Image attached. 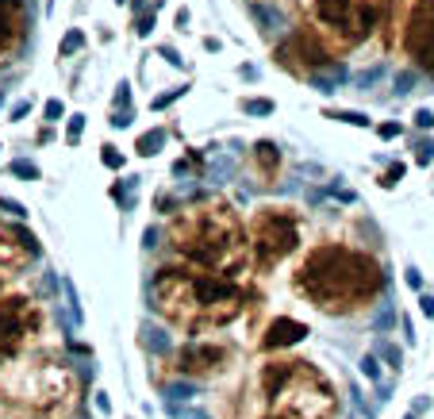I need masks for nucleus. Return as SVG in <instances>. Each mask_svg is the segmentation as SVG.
Masks as SVG:
<instances>
[{"label": "nucleus", "mask_w": 434, "mask_h": 419, "mask_svg": "<svg viewBox=\"0 0 434 419\" xmlns=\"http://www.w3.org/2000/svg\"><path fill=\"white\" fill-rule=\"evenodd\" d=\"M288 289L296 300L323 316L346 319L369 312L389 289V273L376 254L350 243H315L300 254L288 273Z\"/></svg>", "instance_id": "f257e3e1"}, {"label": "nucleus", "mask_w": 434, "mask_h": 419, "mask_svg": "<svg viewBox=\"0 0 434 419\" xmlns=\"http://www.w3.org/2000/svg\"><path fill=\"white\" fill-rule=\"evenodd\" d=\"M250 285L196 270L185 262H166L150 277V308L181 335H215L246 316Z\"/></svg>", "instance_id": "f03ea898"}, {"label": "nucleus", "mask_w": 434, "mask_h": 419, "mask_svg": "<svg viewBox=\"0 0 434 419\" xmlns=\"http://www.w3.org/2000/svg\"><path fill=\"white\" fill-rule=\"evenodd\" d=\"M166 246L177 262L219 273V277L242 281L250 273L246 220L223 196H196L177 212H169Z\"/></svg>", "instance_id": "7ed1b4c3"}, {"label": "nucleus", "mask_w": 434, "mask_h": 419, "mask_svg": "<svg viewBox=\"0 0 434 419\" xmlns=\"http://www.w3.org/2000/svg\"><path fill=\"white\" fill-rule=\"evenodd\" d=\"M250 400L258 415L292 419H338V388L308 358H266L250 377ZM254 415V419H258Z\"/></svg>", "instance_id": "20e7f679"}, {"label": "nucleus", "mask_w": 434, "mask_h": 419, "mask_svg": "<svg viewBox=\"0 0 434 419\" xmlns=\"http://www.w3.org/2000/svg\"><path fill=\"white\" fill-rule=\"evenodd\" d=\"M85 400V381L65 358L23 354L0 366V404L20 415L73 419Z\"/></svg>", "instance_id": "39448f33"}, {"label": "nucleus", "mask_w": 434, "mask_h": 419, "mask_svg": "<svg viewBox=\"0 0 434 419\" xmlns=\"http://www.w3.org/2000/svg\"><path fill=\"white\" fill-rule=\"evenodd\" d=\"M250 270L273 273L304 250V220L292 204H258L246 220Z\"/></svg>", "instance_id": "423d86ee"}, {"label": "nucleus", "mask_w": 434, "mask_h": 419, "mask_svg": "<svg viewBox=\"0 0 434 419\" xmlns=\"http://www.w3.org/2000/svg\"><path fill=\"white\" fill-rule=\"evenodd\" d=\"M311 23L335 46L338 54H350L369 43L384 23L389 4L384 0H311Z\"/></svg>", "instance_id": "0eeeda50"}, {"label": "nucleus", "mask_w": 434, "mask_h": 419, "mask_svg": "<svg viewBox=\"0 0 434 419\" xmlns=\"http://www.w3.org/2000/svg\"><path fill=\"white\" fill-rule=\"evenodd\" d=\"M43 327H46V312L35 297H27L20 289L0 292V366L23 358L39 342Z\"/></svg>", "instance_id": "6e6552de"}, {"label": "nucleus", "mask_w": 434, "mask_h": 419, "mask_svg": "<svg viewBox=\"0 0 434 419\" xmlns=\"http://www.w3.org/2000/svg\"><path fill=\"white\" fill-rule=\"evenodd\" d=\"M273 58L285 65V70L300 73V78H323L327 70L338 65V51L315 31V23H300L285 43H277Z\"/></svg>", "instance_id": "1a4fd4ad"}, {"label": "nucleus", "mask_w": 434, "mask_h": 419, "mask_svg": "<svg viewBox=\"0 0 434 419\" xmlns=\"http://www.w3.org/2000/svg\"><path fill=\"white\" fill-rule=\"evenodd\" d=\"M234 366H239V350H234L227 339H215V335L188 339L173 354V369L181 377H192V381H219V377H227Z\"/></svg>", "instance_id": "9d476101"}, {"label": "nucleus", "mask_w": 434, "mask_h": 419, "mask_svg": "<svg viewBox=\"0 0 434 419\" xmlns=\"http://www.w3.org/2000/svg\"><path fill=\"white\" fill-rule=\"evenodd\" d=\"M400 39L408 58L434 78V0H411L400 23Z\"/></svg>", "instance_id": "9b49d317"}, {"label": "nucleus", "mask_w": 434, "mask_h": 419, "mask_svg": "<svg viewBox=\"0 0 434 419\" xmlns=\"http://www.w3.org/2000/svg\"><path fill=\"white\" fill-rule=\"evenodd\" d=\"M35 258H39V239L31 227H23V220H0V277H20L35 265Z\"/></svg>", "instance_id": "f8f14e48"}, {"label": "nucleus", "mask_w": 434, "mask_h": 419, "mask_svg": "<svg viewBox=\"0 0 434 419\" xmlns=\"http://www.w3.org/2000/svg\"><path fill=\"white\" fill-rule=\"evenodd\" d=\"M27 31H31L27 0H0V65L27 46Z\"/></svg>", "instance_id": "ddd939ff"}, {"label": "nucleus", "mask_w": 434, "mask_h": 419, "mask_svg": "<svg viewBox=\"0 0 434 419\" xmlns=\"http://www.w3.org/2000/svg\"><path fill=\"white\" fill-rule=\"evenodd\" d=\"M308 339V323L304 319H292V316H273L266 327H261L258 335V350L261 354H285V350H292L296 342Z\"/></svg>", "instance_id": "4468645a"}, {"label": "nucleus", "mask_w": 434, "mask_h": 419, "mask_svg": "<svg viewBox=\"0 0 434 419\" xmlns=\"http://www.w3.org/2000/svg\"><path fill=\"white\" fill-rule=\"evenodd\" d=\"M250 166H254V177H258L261 185H277L281 169H285V154L277 150V142L261 139V142H254V150H250Z\"/></svg>", "instance_id": "2eb2a0df"}, {"label": "nucleus", "mask_w": 434, "mask_h": 419, "mask_svg": "<svg viewBox=\"0 0 434 419\" xmlns=\"http://www.w3.org/2000/svg\"><path fill=\"white\" fill-rule=\"evenodd\" d=\"M162 142H166V127H154V131H143V135H139L135 150H139L143 158H154L158 150H162Z\"/></svg>", "instance_id": "dca6fc26"}, {"label": "nucleus", "mask_w": 434, "mask_h": 419, "mask_svg": "<svg viewBox=\"0 0 434 419\" xmlns=\"http://www.w3.org/2000/svg\"><path fill=\"white\" fill-rule=\"evenodd\" d=\"M81 51H85V31L81 27H70L58 43V58H73V54H81Z\"/></svg>", "instance_id": "f3484780"}, {"label": "nucleus", "mask_w": 434, "mask_h": 419, "mask_svg": "<svg viewBox=\"0 0 434 419\" xmlns=\"http://www.w3.org/2000/svg\"><path fill=\"white\" fill-rule=\"evenodd\" d=\"M158 8H162V0H154L150 8H143V12L135 16V35L139 39H146L150 31H154V20H158Z\"/></svg>", "instance_id": "a211bd4d"}, {"label": "nucleus", "mask_w": 434, "mask_h": 419, "mask_svg": "<svg viewBox=\"0 0 434 419\" xmlns=\"http://www.w3.org/2000/svg\"><path fill=\"white\" fill-rule=\"evenodd\" d=\"M81 135H85V116L81 112H73V116H65V147H77L81 142Z\"/></svg>", "instance_id": "6ab92c4d"}, {"label": "nucleus", "mask_w": 434, "mask_h": 419, "mask_svg": "<svg viewBox=\"0 0 434 419\" xmlns=\"http://www.w3.org/2000/svg\"><path fill=\"white\" fill-rule=\"evenodd\" d=\"M8 174H16V177H23V181H39V166L35 161H27V158H16V161H8Z\"/></svg>", "instance_id": "aec40b11"}, {"label": "nucleus", "mask_w": 434, "mask_h": 419, "mask_svg": "<svg viewBox=\"0 0 434 419\" xmlns=\"http://www.w3.org/2000/svg\"><path fill=\"white\" fill-rule=\"evenodd\" d=\"M62 120H65V104L58 97H50L43 104V123H46V127H54V123H62Z\"/></svg>", "instance_id": "412c9836"}, {"label": "nucleus", "mask_w": 434, "mask_h": 419, "mask_svg": "<svg viewBox=\"0 0 434 419\" xmlns=\"http://www.w3.org/2000/svg\"><path fill=\"white\" fill-rule=\"evenodd\" d=\"M100 161H104V166H108V169H124V154H119V147H112V142H104V147H100Z\"/></svg>", "instance_id": "4be33fe9"}, {"label": "nucleus", "mask_w": 434, "mask_h": 419, "mask_svg": "<svg viewBox=\"0 0 434 419\" xmlns=\"http://www.w3.org/2000/svg\"><path fill=\"white\" fill-rule=\"evenodd\" d=\"M242 112H250V116H269V112H273V100L250 97V100H242Z\"/></svg>", "instance_id": "5701e85b"}, {"label": "nucleus", "mask_w": 434, "mask_h": 419, "mask_svg": "<svg viewBox=\"0 0 434 419\" xmlns=\"http://www.w3.org/2000/svg\"><path fill=\"white\" fill-rule=\"evenodd\" d=\"M0 212H8L12 220H27V208L20 204V200H12V196H0Z\"/></svg>", "instance_id": "b1692460"}, {"label": "nucleus", "mask_w": 434, "mask_h": 419, "mask_svg": "<svg viewBox=\"0 0 434 419\" xmlns=\"http://www.w3.org/2000/svg\"><path fill=\"white\" fill-rule=\"evenodd\" d=\"M185 92H188V85H181V89H173V92H162V97H154V100H150V108H154V112H162V108H169V104H173L177 97H185Z\"/></svg>", "instance_id": "393cba45"}, {"label": "nucleus", "mask_w": 434, "mask_h": 419, "mask_svg": "<svg viewBox=\"0 0 434 419\" xmlns=\"http://www.w3.org/2000/svg\"><path fill=\"white\" fill-rule=\"evenodd\" d=\"M415 161H419V166H430V161H434V147H430L427 139L415 142Z\"/></svg>", "instance_id": "a878e982"}, {"label": "nucleus", "mask_w": 434, "mask_h": 419, "mask_svg": "<svg viewBox=\"0 0 434 419\" xmlns=\"http://www.w3.org/2000/svg\"><path fill=\"white\" fill-rule=\"evenodd\" d=\"M331 120H342V123H357V127H365L369 116H362V112H327Z\"/></svg>", "instance_id": "bb28decb"}, {"label": "nucleus", "mask_w": 434, "mask_h": 419, "mask_svg": "<svg viewBox=\"0 0 434 419\" xmlns=\"http://www.w3.org/2000/svg\"><path fill=\"white\" fill-rule=\"evenodd\" d=\"M400 177H403V166L396 161V166H389V174H381V181H376V185H381V189H392Z\"/></svg>", "instance_id": "cd10ccee"}, {"label": "nucleus", "mask_w": 434, "mask_h": 419, "mask_svg": "<svg viewBox=\"0 0 434 419\" xmlns=\"http://www.w3.org/2000/svg\"><path fill=\"white\" fill-rule=\"evenodd\" d=\"M415 127H419V131H430V127H434V112L419 108V112H415Z\"/></svg>", "instance_id": "c85d7f7f"}, {"label": "nucleus", "mask_w": 434, "mask_h": 419, "mask_svg": "<svg viewBox=\"0 0 434 419\" xmlns=\"http://www.w3.org/2000/svg\"><path fill=\"white\" fill-rule=\"evenodd\" d=\"M27 112H31V100H20V104H12V112H8V120H12V123H20V120L27 116Z\"/></svg>", "instance_id": "c756f323"}, {"label": "nucleus", "mask_w": 434, "mask_h": 419, "mask_svg": "<svg viewBox=\"0 0 434 419\" xmlns=\"http://www.w3.org/2000/svg\"><path fill=\"white\" fill-rule=\"evenodd\" d=\"M400 123H376V135H381V139H396V135H400Z\"/></svg>", "instance_id": "7c9ffc66"}, {"label": "nucleus", "mask_w": 434, "mask_h": 419, "mask_svg": "<svg viewBox=\"0 0 434 419\" xmlns=\"http://www.w3.org/2000/svg\"><path fill=\"white\" fill-rule=\"evenodd\" d=\"M158 54H162V58H166L169 65H177V70H181V65H185V62H181V54H177L173 46H162V51H158Z\"/></svg>", "instance_id": "2f4dec72"}, {"label": "nucleus", "mask_w": 434, "mask_h": 419, "mask_svg": "<svg viewBox=\"0 0 434 419\" xmlns=\"http://www.w3.org/2000/svg\"><path fill=\"white\" fill-rule=\"evenodd\" d=\"M131 123V112H112V127H127Z\"/></svg>", "instance_id": "473e14b6"}, {"label": "nucleus", "mask_w": 434, "mask_h": 419, "mask_svg": "<svg viewBox=\"0 0 434 419\" xmlns=\"http://www.w3.org/2000/svg\"><path fill=\"white\" fill-rule=\"evenodd\" d=\"M408 285H411V289H423V273L415 270V265H411V270H408Z\"/></svg>", "instance_id": "72a5a7b5"}, {"label": "nucleus", "mask_w": 434, "mask_h": 419, "mask_svg": "<svg viewBox=\"0 0 434 419\" xmlns=\"http://www.w3.org/2000/svg\"><path fill=\"white\" fill-rule=\"evenodd\" d=\"M419 304H423V316H427V319H434V297H423Z\"/></svg>", "instance_id": "f704fd0d"}, {"label": "nucleus", "mask_w": 434, "mask_h": 419, "mask_svg": "<svg viewBox=\"0 0 434 419\" xmlns=\"http://www.w3.org/2000/svg\"><path fill=\"white\" fill-rule=\"evenodd\" d=\"M362 369H365V377H376V361H373V358H365Z\"/></svg>", "instance_id": "c9c22d12"}, {"label": "nucleus", "mask_w": 434, "mask_h": 419, "mask_svg": "<svg viewBox=\"0 0 434 419\" xmlns=\"http://www.w3.org/2000/svg\"><path fill=\"white\" fill-rule=\"evenodd\" d=\"M177 27H181V31L188 27V8H181V12H177Z\"/></svg>", "instance_id": "e433bc0d"}, {"label": "nucleus", "mask_w": 434, "mask_h": 419, "mask_svg": "<svg viewBox=\"0 0 434 419\" xmlns=\"http://www.w3.org/2000/svg\"><path fill=\"white\" fill-rule=\"evenodd\" d=\"M0 419H39V415H20V412H8V415H0Z\"/></svg>", "instance_id": "4c0bfd02"}, {"label": "nucleus", "mask_w": 434, "mask_h": 419, "mask_svg": "<svg viewBox=\"0 0 434 419\" xmlns=\"http://www.w3.org/2000/svg\"><path fill=\"white\" fill-rule=\"evenodd\" d=\"M258 419H292V415H258Z\"/></svg>", "instance_id": "58836bf2"}, {"label": "nucleus", "mask_w": 434, "mask_h": 419, "mask_svg": "<svg viewBox=\"0 0 434 419\" xmlns=\"http://www.w3.org/2000/svg\"><path fill=\"white\" fill-rule=\"evenodd\" d=\"M4 289H8V281H4V277H0V292H4Z\"/></svg>", "instance_id": "ea45409f"}, {"label": "nucleus", "mask_w": 434, "mask_h": 419, "mask_svg": "<svg viewBox=\"0 0 434 419\" xmlns=\"http://www.w3.org/2000/svg\"><path fill=\"white\" fill-rule=\"evenodd\" d=\"M384 4H396V0H384Z\"/></svg>", "instance_id": "a19ab883"}, {"label": "nucleus", "mask_w": 434, "mask_h": 419, "mask_svg": "<svg viewBox=\"0 0 434 419\" xmlns=\"http://www.w3.org/2000/svg\"><path fill=\"white\" fill-rule=\"evenodd\" d=\"M0 150H4V147H0Z\"/></svg>", "instance_id": "79ce46f5"}]
</instances>
